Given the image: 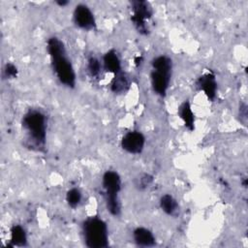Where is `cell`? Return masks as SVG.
Returning <instances> with one entry per match:
<instances>
[{
    "instance_id": "cell-1",
    "label": "cell",
    "mask_w": 248,
    "mask_h": 248,
    "mask_svg": "<svg viewBox=\"0 0 248 248\" xmlns=\"http://www.w3.org/2000/svg\"><path fill=\"white\" fill-rule=\"evenodd\" d=\"M46 48L51 58V65L58 80L67 87H75L76 73L73 65L66 55V49L62 41L56 37L47 40Z\"/></svg>"
},
{
    "instance_id": "cell-2",
    "label": "cell",
    "mask_w": 248,
    "mask_h": 248,
    "mask_svg": "<svg viewBox=\"0 0 248 248\" xmlns=\"http://www.w3.org/2000/svg\"><path fill=\"white\" fill-rule=\"evenodd\" d=\"M22 127L27 134L28 141L42 148L46 143V115L38 109L28 110L22 118Z\"/></svg>"
},
{
    "instance_id": "cell-3",
    "label": "cell",
    "mask_w": 248,
    "mask_h": 248,
    "mask_svg": "<svg viewBox=\"0 0 248 248\" xmlns=\"http://www.w3.org/2000/svg\"><path fill=\"white\" fill-rule=\"evenodd\" d=\"M172 70L171 59L166 55H159L152 60V71L150 75L151 85L154 92L165 96L170 81Z\"/></svg>"
},
{
    "instance_id": "cell-4",
    "label": "cell",
    "mask_w": 248,
    "mask_h": 248,
    "mask_svg": "<svg viewBox=\"0 0 248 248\" xmlns=\"http://www.w3.org/2000/svg\"><path fill=\"white\" fill-rule=\"evenodd\" d=\"M82 232L86 246L90 248H103L108 245V227L99 217H90L82 225Z\"/></svg>"
},
{
    "instance_id": "cell-5",
    "label": "cell",
    "mask_w": 248,
    "mask_h": 248,
    "mask_svg": "<svg viewBox=\"0 0 248 248\" xmlns=\"http://www.w3.org/2000/svg\"><path fill=\"white\" fill-rule=\"evenodd\" d=\"M132 16L131 20L139 33L142 35H147L149 32L146 21H148L152 15V7L147 1L135 0L131 2Z\"/></svg>"
},
{
    "instance_id": "cell-6",
    "label": "cell",
    "mask_w": 248,
    "mask_h": 248,
    "mask_svg": "<svg viewBox=\"0 0 248 248\" xmlns=\"http://www.w3.org/2000/svg\"><path fill=\"white\" fill-rule=\"evenodd\" d=\"M74 21L77 26L84 30H92L96 26V20L93 13L84 4H78L75 8Z\"/></svg>"
},
{
    "instance_id": "cell-7",
    "label": "cell",
    "mask_w": 248,
    "mask_h": 248,
    "mask_svg": "<svg viewBox=\"0 0 248 248\" xmlns=\"http://www.w3.org/2000/svg\"><path fill=\"white\" fill-rule=\"evenodd\" d=\"M145 143L144 136L138 131H131L124 135L121 140L122 148L131 153V154H139L142 151Z\"/></svg>"
},
{
    "instance_id": "cell-8",
    "label": "cell",
    "mask_w": 248,
    "mask_h": 248,
    "mask_svg": "<svg viewBox=\"0 0 248 248\" xmlns=\"http://www.w3.org/2000/svg\"><path fill=\"white\" fill-rule=\"evenodd\" d=\"M103 188L106 196H118L121 190V178L116 171L108 170L103 175Z\"/></svg>"
},
{
    "instance_id": "cell-9",
    "label": "cell",
    "mask_w": 248,
    "mask_h": 248,
    "mask_svg": "<svg viewBox=\"0 0 248 248\" xmlns=\"http://www.w3.org/2000/svg\"><path fill=\"white\" fill-rule=\"evenodd\" d=\"M197 86L200 90L203 91L209 100H214L217 91V82L215 75L211 72L203 74L197 80Z\"/></svg>"
},
{
    "instance_id": "cell-10",
    "label": "cell",
    "mask_w": 248,
    "mask_h": 248,
    "mask_svg": "<svg viewBox=\"0 0 248 248\" xmlns=\"http://www.w3.org/2000/svg\"><path fill=\"white\" fill-rule=\"evenodd\" d=\"M133 237L136 244L139 246L151 247L155 245V237L153 233L146 228H137L133 232Z\"/></svg>"
},
{
    "instance_id": "cell-11",
    "label": "cell",
    "mask_w": 248,
    "mask_h": 248,
    "mask_svg": "<svg viewBox=\"0 0 248 248\" xmlns=\"http://www.w3.org/2000/svg\"><path fill=\"white\" fill-rule=\"evenodd\" d=\"M103 64L104 68L107 72L112 73V74H118L121 72V63L120 59L114 50H108L105 53L103 58Z\"/></svg>"
},
{
    "instance_id": "cell-12",
    "label": "cell",
    "mask_w": 248,
    "mask_h": 248,
    "mask_svg": "<svg viewBox=\"0 0 248 248\" xmlns=\"http://www.w3.org/2000/svg\"><path fill=\"white\" fill-rule=\"evenodd\" d=\"M178 114L183 120L185 127L189 131H193L195 129V115L188 101H185L180 105L178 108Z\"/></svg>"
},
{
    "instance_id": "cell-13",
    "label": "cell",
    "mask_w": 248,
    "mask_h": 248,
    "mask_svg": "<svg viewBox=\"0 0 248 248\" xmlns=\"http://www.w3.org/2000/svg\"><path fill=\"white\" fill-rule=\"evenodd\" d=\"M130 87V79L128 76L122 72L114 75V78L110 84V89L113 93L121 94L126 92Z\"/></svg>"
},
{
    "instance_id": "cell-14",
    "label": "cell",
    "mask_w": 248,
    "mask_h": 248,
    "mask_svg": "<svg viewBox=\"0 0 248 248\" xmlns=\"http://www.w3.org/2000/svg\"><path fill=\"white\" fill-rule=\"evenodd\" d=\"M11 244L13 246H24L27 241L25 230L19 226L15 225L11 229Z\"/></svg>"
},
{
    "instance_id": "cell-15",
    "label": "cell",
    "mask_w": 248,
    "mask_h": 248,
    "mask_svg": "<svg viewBox=\"0 0 248 248\" xmlns=\"http://www.w3.org/2000/svg\"><path fill=\"white\" fill-rule=\"evenodd\" d=\"M160 206L162 210L167 213L168 215H174L177 211L178 204L175 201V199L169 194H166L161 197L160 199Z\"/></svg>"
},
{
    "instance_id": "cell-16",
    "label": "cell",
    "mask_w": 248,
    "mask_h": 248,
    "mask_svg": "<svg viewBox=\"0 0 248 248\" xmlns=\"http://www.w3.org/2000/svg\"><path fill=\"white\" fill-rule=\"evenodd\" d=\"M66 201H67L68 204L71 207L76 208L79 204V202L81 201V193H80V191L78 189H77V188L70 189L67 192Z\"/></svg>"
},
{
    "instance_id": "cell-17",
    "label": "cell",
    "mask_w": 248,
    "mask_h": 248,
    "mask_svg": "<svg viewBox=\"0 0 248 248\" xmlns=\"http://www.w3.org/2000/svg\"><path fill=\"white\" fill-rule=\"evenodd\" d=\"M101 64L100 61L95 56H90L87 60V69L88 73L92 78H98L101 72Z\"/></svg>"
},
{
    "instance_id": "cell-18",
    "label": "cell",
    "mask_w": 248,
    "mask_h": 248,
    "mask_svg": "<svg viewBox=\"0 0 248 248\" xmlns=\"http://www.w3.org/2000/svg\"><path fill=\"white\" fill-rule=\"evenodd\" d=\"M3 74L6 78H15L17 76V68L12 63H7L4 67Z\"/></svg>"
},
{
    "instance_id": "cell-19",
    "label": "cell",
    "mask_w": 248,
    "mask_h": 248,
    "mask_svg": "<svg viewBox=\"0 0 248 248\" xmlns=\"http://www.w3.org/2000/svg\"><path fill=\"white\" fill-rule=\"evenodd\" d=\"M152 181H153V177L150 174L144 173V174L140 175V178H138L137 186L140 189H145V188H147L152 183Z\"/></svg>"
},
{
    "instance_id": "cell-20",
    "label": "cell",
    "mask_w": 248,
    "mask_h": 248,
    "mask_svg": "<svg viewBox=\"0 0 248 248\" xmlns=\"http://www.w3.org/2000/svg\"><path fill=\"white\" fill-rule=\"evenodd\" d=\"M56 3H57L59 6H62V7H63V6L67 5L69 2H68V1H57Z\"/></svg>"
},
{
    "instance_id": "cell-21",
    "label": "cell",
    "mask_w": 248,
    "mask_h": 248,
    "mask_svg": "<svg viewBox=\"0 0 248 248\" xmlns=\"http://www.w3.org/2000/svg\"><path fill=\"white\" fill-rule=\"evenodd\" d=\"M141 59H142V58H141V56H140V57H137V58H136L135 63H136V65H137V66H139V64H140V63H141Z\"/></svg>"
}]
</instances>
